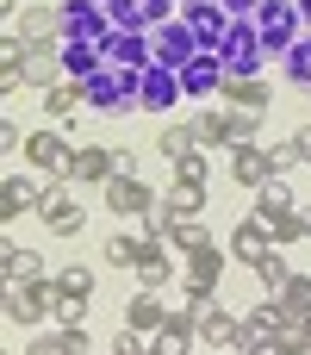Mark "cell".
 Returning a JSON list of instances; mask_svg holds the SVG:
<instances>
[{"mask_svg": "<svg viewBox=\"0 0 311 355\" xmlns=\"http://www.w3.org/2000/svg\"><path fill=\"white\" fill-rule=\"evenodd\" d=\"M218 62H224V75H262V62H268V44H262V25H256V12H249V19H231Z\"/></svg>", "mask_w": 311, "mask_h": 355, "instance_id": "obj_1", "label": "cell"}, {"mask_svg": "<svg viewBox=\"0 0 311 355\" xmlns=\"http://www.w3.org/2000/svg\"><path fill=\"white\" fill-rule=\"evenodd\" d=\"M56 300H62V287L44 275V281H25V287H6V324H19V331H37L44 318H56Z\"/></svg>", "mask_w": 311, "mask_h": 355, "instance_id": "obj_2", "label": "cell"}, {"mask_svg": "<svg viewBox=\"0 0 311 355\" xmlns=\"http://www.w3.org/2000/svg\"><path fill=\"white\" fill-rule=\"evenodd\" d=\"M256 25H262L268 56H287V50L305 37V12H299V0H262V6H256Z\"/></svg>", "mask_w": 311, "mask_h": 355, "instance_id": "obj_3", "label": "cell"}, {"mask_svg": "<svg viewBox=\"0 0 311 355\" xmlns=\"http://www.w3.org/2000/svg\"><path fill=\"white\" fill-rule=\"evenodd\" d=\"M137 87H143V69H118V62H106L100 75H87V106H100V112H125V106H137Z\"/></svg>", "mask_w": 311, "mask_h": 355, "instance_id": "obj_4", "label": "cell"}, {"mask_svg": "<svg viewBox=\"0 0 311 355\" xmlns=\"http://www.w3.org/2000/svg\"><path fill=\"white\" fill-rule=\"evenodd\" d=\"M37 218L56 231V237H81V225H87V212H81V200H75V181H44V200H37Z\"/></svg>", "mask_w": 311, "mask_h": 355, "instance_id": "obj_5", "label": "cell"}, {"mask_svg": "<svg viewBox=\"0 0 311 355\" xmlns=\"http://www.w3.org/2000/svg\"><path fill=\"white\" fill-rule=\"evenodd\" d=\"M62 37H75V44H100V50H106V37H112L106 6H100V0H62Z\"/></svg>", "mask_w": 311, "mask_h": 355, "instance_id": "obj_6", "label": "cell"}, {"mask_svg": "<svg viewBox=\"0 0 311 355\" xmlns=\"http://www.w3.org/2000/svg\"><path fill=\"white\" fill-rule=\"evenodd\" d=\"M6 31H19L25 44H62V6H37V0H25V6L6 19Z\"/></svg>", "mask_w": 311, "mask_h": 355, "instance_id": "obj_7", "label": "cell"}, {"mask_svg": "<svg viewBox=\"0 0 311 355\" xmlns=\"http://www.w3.org/2000/svg\"><path fill=\"white\" fill-rule=\"evenodd\" d=\"M25 162H31V168H44V175H56V181H69L75 144H69L62 131H31V137H25Z\"/></svg>", "mask_w": 311, "mask_h": 355, "instance_id": "obj_8", "label": "cell"}, {"mask_svg": "<svg viewBox=\"0 0 311 355\" xmlns=\"http://www.w3.org/2000/svg\"><path fill=\"white\" fill-rule=\"evenodd\" d=\"M193 56H199V37H193V25H187V19L156 25V62H162V69H175V75H181Z\"/></svg>", "mask_w": 311, "mask_h": 355, "instance_id": "obj_9", "label": "cell"}, {"mask_svg": "<svg viewBox=\"0 0 311 355\" xmlns=\"http://www.w3.org/2000/svg\"><path fill=\"white\" fill-rule=\"evenodd\" d=\"M112 175H118V150L112 144H81L75 162H69V181L75 187H106Z\"/></svg>", "mask_w": 311, "mask_h": 355, "instance_id": "obj_10", "label": "cell"}, {"mask_svg": "<svg viewBox=\"0 0 311 355\" xmlns=\"http://www.w3.org/2000/svg\"><path fill=\"white\" fill-rule=\"evenodd\" d=\"M231 181L249 187V193H262V187L274 181V150H268V144H237V150H231Z\"/></svg>", "mask_w": 311, "mask_h": 355, "instance_id": "obj_11", "label": "cell"}, {"mask_svg": "<svg viewBox=\"0 0 311 355\" xmlns=\"http://www.w3.org/2000/svg\"><path fill=\"white\" fill-rule=\"evenodd\" d=\"M150 200H156V193H150L137 175H112V181L100 187V206H106V212H118V218H143V212H150Z\"/></svg>", "mask_w": 311, "mask_h": 355, "instance_id": "obj_12", "label": "cell"}, {"mask_svg": "<svg viewBox=\"0 0 311 355\" xmlns=\"http://www.w3.org/2000/svg\"><path fill=\"white\" fill-rule=\"evenodd\" d=\"M181 19L193 25L199 50H224V31H231V12H224L218 0H187V6H181Z\"/></svg>", "mask_w": 311, "mask_h": 355, "instance_id": "obj_13", "label": "cell"}, {"mask_svg": "<svg viewBox=\"0 0 311 355\" xmlns=\"http://www.w3.org/2000/svg\"><path fill=\"white\" fill-rule=\"evenodd\" d=\"M199 349H237L243 343V318H231L218 300H206V312H199Z\"/></svg>", "mask_w": 311, "mask_h": 355, "instance_id": "obj_14", "label": "cell"}, {"mask_svg": "<svg viewBox=\"0 0 311 355\" xmlns=\"http://www.w3.org/2000/svg\"><path fill=\"white\" fill-rule=\"evenodd\" d=\"M224 87V62H218V50H199L187 69H181V94L187 100H212Z\"/></svg>", "mask_w": 311, "mask_h": 355, "instance_id": "obj_15", "label": "cell"}, {"mask_svg": "<svg viewBox=\"0 0 311 355\" xmlns=\"http://www.w3.org/2000/svg\"><path fill=\"white\" fill-rule=\"evenodd\" d=\"M175 100H187V94H181V75L162 69V62H150V69H143V87H137V106H143V112H168Z\"/></svg>", "mask_w": 311, "mask_h": 355, "instance_id": "obj_16", "label": "cell"}, {"mask_svg": "<svg viewBox=\"0 0 311 355\" xmlns=\"http://www.w3.org/2000/svg\"><path fill=\"white\" fill-rule=\"evenodd\" d=\"M168 318H175V306H168L162 293H150V287H143V293L125 306V318H118V324H125V331H137V337H156Z\"/></svg>", "mask_w": 311, "mask_h": 355, "instance_id": "obj_17", "label": "cell"}, {"mask_svg": "<svg viewBox=\"0 0 311 355\" xmlns=\"http://www.w3.org/2000/svg\"><path fill=\"white\" fill-rule=\"evenodd\" d=\"M106 62H118V69H150V62H156V37H150V31H112V37H106Z\"/></svg>", "mask_w": 311, "mask_h": 355, "instance_id": "obj_18", "label": "cell"}, {"mask_svg": "<svg viewBox=\"0 0 311 355\" xmlns=\"http://www.w3.org/2000/svg\"><path fill=\"white\" fill-rule=\"evenodd\" d=\"M268 250H281V243H274V231H268L262 218H243V225L231 231V262H243V268H256V262H262Z\"/></svg>", "mask_w": 311, "mask_h": 355, "instance_id": "obj_19", "label": "cell"}, {"mask_svg": "<svg viewBox=\"0 0 311 355\" xmlns=\"http://www.w3.org/2000/svg\"><path fill=\"white\" fill-rule=\"evenodd\" d=\"M218 100H224V106H249V112H268V100H274V87H268L262 75H224V87H218Z\"/></svg>", "mask_w": 311, "mask_h": 355, "instance_id": "obj_20", "label": "cell"}, {"mask_svg": "<svg viewBox=\"0 0 311 355\" xmlns=\"http://www.w3.org/2000/svg\"><path fill=\"white\" fill-rule=\"evenodd\" d=\"M37 200H44L37 181H25V175H6V181H0V218H6V225H19L25 212H37Z\"/></svg>", "mask_w": 311, "mask_h": 355, "instance_id": "obj_21", "label": "cell"}, {"mask_svg": "<svg viewBox=\"0 0 311 355\" xmlns=\"http://www.w3.org/2000/svg\"><path fill=\"white\" fill-rule=\"evenodd\" d=\"M293 212H299V193L287 187V175H274V181H268V187L256 193V218H262V225L274 231V225H281V218H293Z\"/></svg>", "mask_w": 311, "mask_h": 355, "instance_id": "obj_22", "label": "cell"}, {"mask_svg": "<svg viewBox=\"0 0 311 355\" xmlns=\"http://www.w3.org/2000/svg\"><path fill=\"white\" fill-rule=\"evenodd\" d=\"M224 262H231V250H218V243L193 250V256H187V287H199V293H218V281H224Z\"/></svg>", "mask_w": 311, "mask_h": 355, "instance_id": "obj_23", "label": "cell"}, {"mask_svg": "<svg viewBox=\"0 0 311 355\" xmlns=\"http://www.w3.org/2000/svg\"><path fill=\"white\" fill-rule=\"evenodd\" d=\"M0 275H6V287H25V281H44V262H37V250H25V243H0Z\"/></svg>", "mask_w": 311, "mask_h": 355, "instance_id": "obj_24", "label": "cell"}, {"mask_svg": "<svg viewBox=\"0 0 311 355\" xmlns=\"http://www.w3.org/2000/svg\"><path fill=\"white\" fill-rule=\"evenodd\" d=\"M131 275H137V287L162 293V287L175 281V256H168V243H162V237H150V250H143V262H137Z\"/></svg>", "mask_w": 311, "mask_h": 355, "instance_id": "obj_25", "label": "cell"}, {"mask_svg": "<svg viewBox=\"0 0 311 355\" xmlns=\"http://www.w3.org/2000/svg\"><path fill=\"white\" fill-rule=\"evenodd\" d=\"M62 69H69V81H87V75L106 69V50H100V44H75V37H62Z\"/></svg>", "mask_w": 311, "mask_h": 355, "instance_id": "obj_26", "label": "cell"}, {"mask_svg": "<svg viewBox=\"0 0 311 355\" xmlns=\"http://www.w3.org/2000/svg\"><path fill=\"white\" fill-rule=\"evenodd\" d=\"M150 349H162V355H193V349H199V331H193L187 318H168V324L150 337Z\"/></svg>", "mask_w": 311, "mask_h": 355, "instance_id": "obj_27", "label": "cell"}, {"mask_svg": "<svg viewBox=\"0 0 311 355\" xmlns=\"http://www.w3.org/2000/svg\"><path fill=\"white\" fill-rule=\"evenodd\" d=\"M187 125H193L199 150H231V131H224V106H206V112H193Z\"/></svg>", "mask_w": 311, "mask_h": 355, "instance_id": "obj_28", "label": "cell"}, {"mask_svg": "<svg viewBox=\"0 0 311 355\" xmlns=\"http://www.w3.org/2000/svg\"><path fill=\"white\" fill-rule=\"evenodd\" d=\"M81 100H87V81H56V87L44 94V112L62 125V119H75V106H81Z\"/></svg>", "mask_w": 311, "mask_h": 355, "instance_id": "obj_29", "label": "cell"}, {"mask_svg": "<svg viewBox=\"0 0 311 355\" xmlns=\"http://www.w3.org/2000/svg\"><path fill=\"white\" fill-rule=\"evenodd\" d=\"M81 349H87V331H44L25 343V355H81Z\"/></svg>", "mask_w": 311, "mask_h": 355, "instance_id": "obj_30", "label": "cell"}, {"mask_svg": "<svg viewBox=\"0 0 311 355\" xmlns=\"http://www.w3.org/2000/svg\"><path fill=\"white\" fill-rule=\"evenodd\" d=\"M268 300H274L287 318H311V275H293V281H287L281 293H268Z\"/></svg>", "mask_w": 311, "mask_h": 355, "instance_id": "obj_31", "label": "cell"}, {"mask_svg": "<svg viewBox=\"0 0 311 355\" xmlns=\"http://www.w3.org/2000/svg\"><path fill=\"white\" fill-rule=\"evenodd\" d=\"M187 150H199V137H193V125H181V119H175V125H162V131H156V156H168V162H181Z\"/></svg>", "mask_w": 311, "mask_h": 355, "instance_id": "obj_32", "label": "cell"}, {"mask_svg": "<svg viewBox=\"0 0 311 355\" xmlns=\"http://www.w3.org/2000/svg\"><path fill=\"white\" fill-rule=\"evenodd\" d=\"M143 250H150V237L118 231V237H106V268H137V262H143Z\"/></svg>", "mask_w": 311, "mask_h": 355, "instance_id": "obj_33", "label": "cell"}, {"mask_svg": "<svg viewBox=\"0 0 311 355\" xmlns=\"http://www.w3.org/2000/svg\"><path fill=\"white\" fill-rule=\"evenodd\" d=\"M281 75H287L293 87H305V94H311V31L287 50V56H281Z\"/></svg>", "mask_w": 311, "mask_h": 355, "instance_id": "obj_34", "label": "cell"}, {"mask_svg": "<svg viewBox=\"0 0 311 355\" xmlns=\"http://www.w3.org/2000/svg\"><path fill=\"white\" fill-rule=\"evenodd\" d=\"M274 349H281V355H311V318H281Z\"/></svg>", "mask_w": 311, "mask_h": 355, "instance_id": "obj_35", "label": "cell"}, {"mask_svg": "<svg viewBox=\"0 0 311 355\" xmlns=\"http://www.w3.org/2000/svg\"><path fill=\"white\" fill-rule=\"evenodd\" d=\"M224 131H231V150H237V144H256L262 112H249V106H224Z\"/></svg>", "mask_w": 311, "mask_h": 355, "instance_id": "obj_36", "label": "cell"}, {"mask_svg": "<svg viewBox=\"0 0 311 355\" xmlns=\"http://www.w3.org/2000/svg\"><path fill=\"white\" fill-rule=\"evenodd\" d=\"M175 225H181V212L168 206V193H156V200H150V212H143V237H162V243H168V231H175Z\"/></svg>", "mask_w": 311, "mask_h": 355, "instance_id": "obj_37", "label": "cell"}, {"mask_svg": "<svg viewBox=\"0 0 311 355\" xmlns=\"http://www.w3.org/2000/svg\"><path fill=\"white\" fill-rule=\"evenodd\" d=\"M206 243H212V231H206L199 218H181V225L168 231V250H175V256H193V250H206Z\"/></svg>", "mask_w": 311, "mask_h": 355, "instance_id": "obj_38", "label": "cell"}, {"mask_svg": "<svg viewBox=\"0 0 311 355\" xmlns=\"http://www.w3.org/2000/svg\"><path fill=\"white\" fill-rule=\"evenodd\" d=\"M256 281H262L268 293H281V287L293 281V262H287V250H268V256L256 262Z\"/></svg>", "mask_w": 311, "mask_h": 355, "instance_id": "obj_39", "label": "cell"}, {"mask_svg": "<svg viewBox=\"0 0 311 355\" xmlns=\"http://www.w3.org/2000/svg\"><path fill=\"white\" fill-rule=\"evenodd\" d=\"M168 206H175L181 218H199V212H206V187H193V181H175V187H168Z\"/></svg>", "mask_w": 311, "mask_h": 355, "instance_id": "obj_40", "label": "cell"}, {"mask_svg": "<svg viewBox=\"0 0 311 355\" xmlns=\"http://www.w3.org/2000/svg\"><path fill=\"white\" fill-rule=\"evenodd\" d=\"M56 287H62L69 300H94V268H87V262H69V268L56 275Z\"/></svg>", "mask_w": 311, "mask_h": 355, "instance_id": "obj_41", "label": "cell"}, {"mask_svg": "<svg viewBox=\"0 0 311 355\" xmlns=\"http://www.w3.org/2000/svg\"><path fill=\"white\" fill-rule=\"evenodd\" d=\"M106 19H112V31H150V19H143L137 0H106Z\"/></svg>", "mask_w": 311, "mask_h": 355, "instance_id": "obj_42", "label": "cell"}, {"mask_svg": "<svg viewBox=\"0 0 311 355\" xmlns=\"http://www.w3.org/2000/svg\"><path fill=\"white\" fill-rule=\"evenodd\" d=\"M206 175H212V156H206V150H187V156L175 162V181H193V187H206Z\"/></svg>", "mask_w": 311, "mask_h": 355, "instance_id": "obj_43", "label": "cell"}, {"mask_svg": "<svg viewBox=\"0 0 311 355\" xmlns=\"http://www.w3.org/2000/svg\"><path fill=\"white\" fill-rule=\"evenodd\" d=\"M281 318H287V312H281V306H274V300H262V306H256V312H249V318H243V324H249V331H256V337H274V331H281Z\"/></svg>", "mask_w": 311, "mask_h": 355, "instance_id": "obj_44", "label": "cell"}, {"mask_svg": "<svg viewBox=\"0 0 311 355\" xmlns=\"http://www.w3.org/2000/svg\"><path fill=\"white\" fill-rule=\"evenodd\" d=\"M87 306H94V300H69V293H62V300H56V324H62V331H81Z\"/></svg>", "mask_w": 311, "mask_h": 355, "instance_id": "obj_45", "label": "cell"}, {"mask_svg": "<svg viewBox=\"0 0 311 355\" xmlns=\"http://www.w3.org/2000/svg\"><path fill=\"white\" fill-rule=\"evenodd\" d=\"M137 6H143L150 31H156V25H168V19H181V0H137Z\"/></svg>", "mask_w": 311, "mask_h": 355, "instance_id": "obj_46", "label": "cell"}, {"mask_svg": "<svg viewBox=\"0 0 311 355\" xmlns=\"http://www.w3.org/2000/svg\"><path fill=\"white\" fill-rule=\"evenodd\" d=\"M299 162H305V156H299V144H293V137H287V144H274V175H293Z\"/></svg>", "mask_w": 311, "mask_h": 355, "instance_id": "obj_47", "label": "cell"}, {"mask_svg": "<svg viewBox=\"0 0 311 355\" xmlns=\"http://www.w3.org/2000/svg\"><path fill=\"white\" fill-rule=\"evenodd\" d=\"M112 355H150V343H143L137 331H125V324H118V337H112Z\"/></svg>", "mask_w": 311, "mask_h": 355, "instance_id": "obj_48", "label": "cell"}, {"mask_svg": "<svg viewBox=\"0 0 311 355\" xmlns=\"http://www.w3.org/2000/svg\"><path fill=\"white\" fill-rule=\"evenodd\" d=\"M0 150H25V131H19V119H0Z\"/></svg>", "mask_w": 311, "mask_h": 355, "instance_id": "obj_49", "label": "cell"}, {"mask_svg": "<svg viewBox=\"0 0 311 355\" xmlns=\"http://www.w3.org/2000/svg\"><path fill=\"white\" fill-rule=\"evenodd\" d=\"M218 6H224V12H231V19H249V12H256V6H262V0H218Z\"/></svg>", "mask_w": 311, "mask_h": 355, "instance_id": "obj_50", "label": "cell"}, {"mask_svg": "<svg viewBox=\"0 0 311 355\" xmlns=\"http://www.w3.org/2000/svg\"><path fill=\"white\" fill-rule=\"evenodd\" d=\"M293 144H299V156L311 162V125H299V131H293Z\"/></svg>", "mask_w": 311, "mask_h": 355, "instance_id": "obj_51", "label": "cell"}, {"mask_svg": "<svg viewBox=\"0 0 311 355\" xmlns=\"http://www.w3.org/2000/svg\"><path fill=\"white\" fill-rule=\"evenodd\" d=\"M19 6H25V0H0V12H6V19H12V12H19Z\"/></svg>", "mask_w": 311, "mask_h": 355, "instance_id": "obj_52", "label": "cell"}, {"mask_svg": "<svg viewBox=\"0 0 311 355\" xmlns=\"http://www.w3.org/2000/svg\"><path fill=\"white\" fill-rule=\"evenodd\" d=\"M299 218H305V237H311V206H299Z\"/></svg>", "mask_w": 311, "mask_h": 355, "instance_id": "obj_53", "label": "cell"}, {"mask_svg": "<svg viewBox=\"0 0 311 355\" xmlns=\"http://www.w3.org/2000/svg\"><path fill=\"white\" fill-rule=\"evenodd\" d=\"M299 12H305V31H311V0H299Z\"/></svg>", "mask_w": 311, "mask_h": 355, "instance_id": "obj_54", "label": "cell"}, {"mask_svg": "<svg viewBox=\"0 0 311 355\" xmlns=\"http://www.w3.org/2000/svg\"><path fill=\"white\" fill-rule=\"evenodd\" d=\"M150 355H162V349H150Z\"/></svg>", "mask_w": 311, "mask_h": 355, "instance_id": "obj_55", "label": "cell"}, {"mask_svg": "<svg viewBox=\"0 0 311 355\" xmlns=\"http://www.w3.org/2000/svg\"><path fill=\"white\" fill-rule=\"evenodd\" d=\"M181 6H187V0H181Z\"/></svg>", "mask_w": 311, "mask_h": 355, "instance_id": "obj_56", "label": "cell"}, {"mask_svg": "<svg viewBox=\"0 0 311 355\" xmlns=\"http://www.w3.org/2000/svg\"><path fill=\"white\" fill-rule=\"evenodd\" d=\"M100 6H106V0H100Z\"/></svg>", "mask_w": 311, "mask_h": 355, "instance_id": "obj_57", "label": "cell"}]
</instances>
